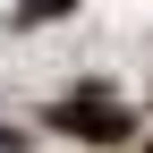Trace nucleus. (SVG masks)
<instances>
[{"mask_svg": "<svg viewBox=\"0 0 153 153\" xmlns=\"http://www.w3.org/2000/svg\"><path fill=\"white\" fill-rule=\"evenodd\" d=\"M51 128H68V136H85V145H119L128 136V102H111L102 85H85V94H68V102H51Z\"/></svg>", "mask_w": 153, "mask_h": 153, "instance_id": "1", "label": "nucleus"}, {"mask_svg": "<svg viewBox=\"0 0 153 153\" xmlns=\"http://www.w3.org/2000/svg\"><path fill=\"white\" fill-rule=\"evenodd\" d=\"M76 0H17V17H26V26H43V17H68Z\"/></svg>", "mask_w": 153, "mask_h": 153, "instance_id": "2", "label": "nucleus"}, {"mask_svg": "<svg viewBox=\"0 0 153 153\" xmlns=\"http://www.w3.org/2000/svg\"><path fill=\"white\" fill-rule=\"evenodd\" d=\"M0 145H9V128H0Z\"/></svg>", "mask_w": 153, "mask_h": 153, "instance_id": "3", "label": "nucleus"}]
</instances>
